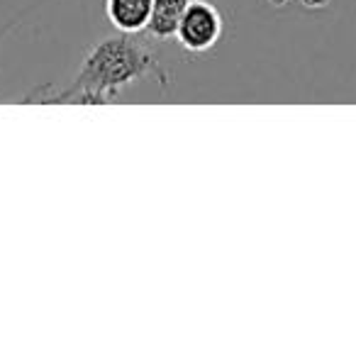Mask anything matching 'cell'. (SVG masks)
Returning <instances> with one entry per match:
<instances>
[{
	"label": "cell",
	"mask_w": 356,
	"mask_h": 356,
	"mask_svg": "<svg viewBox=\"0 0 356 356\" xmlns=\"http://www.w3.org/2000/svg\"><path fill=\"white\" fill-rule=\"evenodd\" d=\"M154 0H105V15L110 25L124 35H137L147 30Z\"/></svg>",
	"instance_id": "obj_3"
},
{
	"label": "cell",
	"mask_w": 356,
	"mask_h": 356,
	"mask_svg": "<svg viewBox=\"0 0 356 356\" xmlns=\"http://www.w3.org/2000/svg\"><path fill=\"white\" fill-rule=\"evenodd\" d=\"M154 76L159 83L168 86V76L161 61L152 49L137 42L132 35H113L93 44L86 54L81 71L71 86L61 93L44 95L49 103H83V105H108L122 93L127 86Z\"/></svg>",
	"instance_id": "obj_1"
},
{
	"label": "cell",
	"mask_w": 356,
	"mask_h": 356,
	"mask_svg": "<svg viewBox=\"0 0 356 356\" xmlns=\"http://www.w3.org/2000/svg\"><path fill=\"white\" fill-rule=\"evenodd\" d=\"M305 8H327L330 6V0H300Z\"/></svg>",
	"instance_id": "obj_5"
},
{
	"label": "cell",
	"mask_w": 356,
	"mask_h": 356,
	"mask_svg": "<svg viewBox=\"0 0 356 356\" xmlns=\"http://www.w3.org/2000/svg\"><path fill=\"white\" fill-rule=\"evenodd\" d=\"M222 37V15L208 0H191L178 22L176 40L191 54L210 51Z\"/></svg>",
	"instance_id": "obj_2"
},
{
	"label": "cell",
	"mask_w": 356,
	"mask_h": 356,
	"mask_svg": "<svg viewBox=\"0 0 356 356\" xmlns=\"http://www.w3.org/2000/svg\"><path fill=\"white\" fill-rule=\"evenodd\" d=\"M191 0H154L152 15L147 22V35L154 40H171L176 37L178 22L184 17Z\"/></svg>",
	"instance_id": "obj_4"
}]
</instances>
